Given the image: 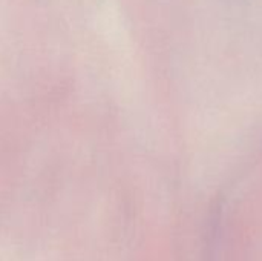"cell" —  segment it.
<instances>
[]
</instances>
